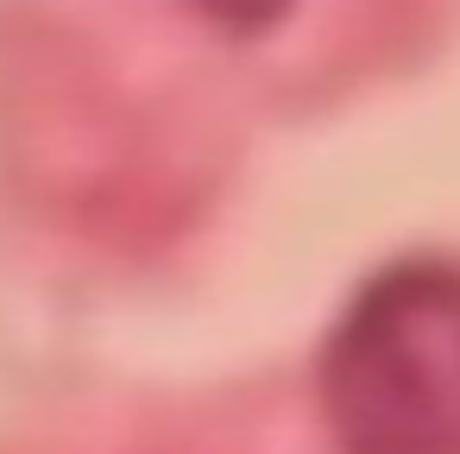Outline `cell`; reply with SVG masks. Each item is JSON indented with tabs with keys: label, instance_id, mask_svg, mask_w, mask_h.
Listing matches in <instances>:
<instances>
[{
	"label": "cell",
	"instance_id": "6da1fadb",
	"mask_svg": "<svg viewBox=\"0 0 460 454\" xmlns=\"http://www.w3.org/2000/svg\"><path fill=\"white\" fill-rule=\"evenodd\" d=\"M315 404L341 454H460V259L366 272L322 334Z\"/></svg>",
	"mask_w": 460,
	"mask_h": 454
},
{
	"label": "cell",
	"instance_id": "7a4b0ae2",
	"mask_svg": "<svg viewBox=\"0 0 460 454\" xmlns=\"http://www.w3.org/2000/svg\"><path fill=\"white\" fill-rule=\"evenodd\" d=\"M177 7H183L196 26L221 32V39L252 45V39H271V32L296 13V0H177Z\"/></svg>",
	"mask_w": 460,
	"mask_h": 454
}]
</instances>
